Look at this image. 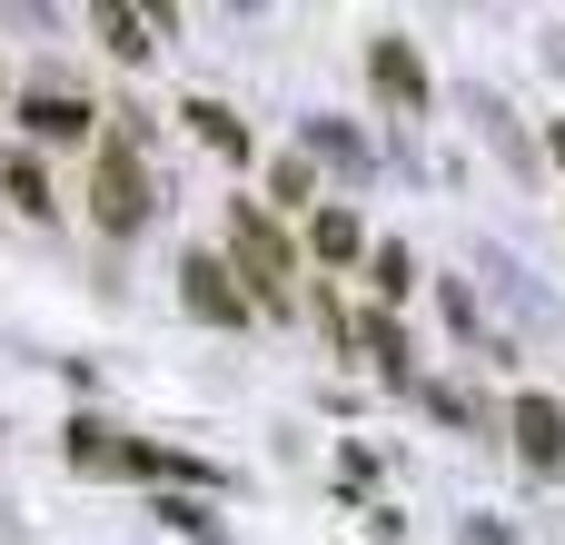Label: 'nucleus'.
Returning <instances> with one entry per match:
<instances>
[{
	"instance_id": "20e7f679",
	"label": "nucleus",
	"mask_w": 565,
	"mask_h": 545,
	"mask_svg": "<svg viewBox=\"0 0 565 545\" xmlns=\"http://www.w3.org/2000/svg\"><path fill=\"white\" fill-rule=\"evenodd\" d=\"M367 79H377V89H387V99H397L407 119L427 109V70H417V50H407L397 30H377V40H367Z\"/></svg>"
},
{
	"instance_id": "9b49d317",
	"label": "nucleus",
	"mask_w": 565,
	"mask_h": 545,
	"mask_svg": "<svg viewBox=\"0 0 565 545\" xmlns=\"http://www.w3.org/2000/svg\"><path fill=\"white\" fill-rule=\"evenodd\" d=\"M0 189H10V209H20V218H50V179H40V159H10V169H0Z\"/></svg>"
},
{
	"instance_id": "6e6552de",
	"label": "nucleus",
	"mask_w": 565,
	"mask_h": 545,
	"mask_svg": "<svg viewBox=\"0 0 565 545\" xmlns=\"http://www.w3.org/2000/svg\"><path fill=\"white\" fill-rule=\"evenodd\" d=\"M308 149H318V159H338V179H358V189H367V139H358L348 119H308Z\"/></svg>"
},
{
	"instance_id": "423d86ee",
	"label": "nucleus",
	"mask_w": 565,
	"mask_h": 545,
	"mask_svg": "<svg viewBox=\"0 0 565 545\" xmlns=\"http://www.w3.org/2000/svg\"><path fill=\"white\" fill-rule=\"evenodd\" d=\"M308 248L348 268V258H367V218H358V209L338 199V209H318V218H308Z\"/></svg>"
},
{
	"instance_id": "2eb2a0df",
	"label": "nucleus",
	"mask_w": 565,
	"mask_h": 545,
	"mask_svg": "<svg viewBox=\"0 0 565 545\" xmlns=\"http://www.w3.org/2000/svg\"><path fill=\"white\" fill-rule=\"evenodd\" d=\"M159 516H169V526H179V536H218V516H209V506H189V496H169V506H159Z\"/></svg>"
},
{
	"instance_id": "1a4fd4ad",
	"label": "nucleus",
	"mask_w": 565,
	"mask_h": 545,
	"mask_svg": "<svg viewBox=\"0 0 565 545\" xmlns=\"http://www.w3.org/2000/svg\"><path fill=\"white\" fill-rule=\"evenodd\" d=\"M189 129H199V139H209L218 159H248V129H238V119H228L218 99H189Z\"/></svg>"
},
{
	"instance_id": "f257e3e1",
	"label": "nucleus",
	"mask_w": 565,
	"mask_h": 545,
	"mask_svg": "<svg viewBox=\"0 0 565 545\" xmlns=\"http://www.w3.org/2000/svg\"><path fill=\"white\" fill-rule=\"evenodd\" d=\"M228 278H248V308H288V278H298V248L248 199L228 209Z\"/></svg>"
},
{
	"instance_id": "9d476101",
	"label": "nucleus",
	"mask_w": 565,
	"mask_h": 545,
	"mask_svg": "<svg viewBox=\"0 0 565 545\" xmlns=\"http://www.w3.org/2000/svg\"><path fill=\"white\" fill-rule=\"evenodd\" d=\"M367 288H377V298H407V288H417V258H407L397 238H377V248H367Z\"/></svg>"
},
{
	"instance_id": "7ed1b4c3",
	"label": "nucleus",
	"mask_w": 565,
	"mask_h": 545,
	"mask_svg": "<svg viewBox=\"0 0 565 545\" xmlns=\"http://www.w3.org/2000/svg\"><path fill=\"white\" fill-rule=\"evenodd\" d=\"M179 298H189V318H209V328H248V288H238L228 258H209V248L179 258Z\"/></svg>"
},
{
	"instance_id": "f8f14e48",
	"label": "nucleus",
	"mask_w": 565,
	"mask_h": 545,
	"mask_svg": "<svg viewBox=\"0 0 565 545\" xmlns=\"http://www.w3.org/2000/svg\"><path fill=\"white\" fill-rule=\"evenodd\" d=\"M99 30H109L119 60H149V20H139V10H99Z\"/></svg>"
},
{
	"instance_id": "0eeeda50",
	"label": "nucleus",
	"mask_w": 565,
	"mask_h": 545,
	"mask_svg": "<svg viewBox=\"0 0 565 545\" xmlns=\"http://www.w3.org/2000/svg\"><path fill=\"white\" fill-rule=\"evenodd\" d=\"M20 119H30L40 139H79V129H89V99H70V89H30Z\"/></svg>"
},
{
	"instance_id": "ddd939ff",
	"label": "nucleus",
	"mask_w": 565,
	"mask_h": 545,
	"mask_svg": "<svg viewBox=\"0 0 565 545\" xmlns=\"http://www.w3.org/2000/svg\"><path fill=\"white\" fill-rule=\"evenodd\" d=\"M268 189H278L288 209H308V189H318V179H308V159H298V149H278V159H268Z\"/></svg>"
},
{
	"instance_id": "dca6fc26",
	"label": "nucleus",
	"mask_w": 565,
	"mask_h": 545,
	"mask_svg": "<svg viewBox=\"0 0 565 545\" xmlns=\"http://www.w3.org/2000/svg\"><path fill=\"white\" fill-rule=\"evenodd\" d=\"M556 159H565V129H556Z\"/></svg>"
},
{
	"instance_id": "4468645a",
	"label": "nucleus",
	"mask_w": 565,
	"mask_h": 545,
	"mask_svg": "<svg viewBox=\"0 0 565 545\" xmlns=\"http://www.w3.org/2000/svg\"><path fill=\"white\" fill-rule=\"evenodd\" d=\"M367 357H377V367H387V377H407V338H397V328H387V318H367Z\"/></svg>"
},
{
	"instance_id": "f03ea898",
	"label": "nucleus",
	"mask_w": 565,
	"mask_h": 545,
	"mask_svg": "<svg viewBox=\"0 0 565 545\" xmlns=\"http://www.w3.org/2000/svg\"><path fill=\"white\" fill-rule=\"evenodd\" d=\"M89 209H99V228H109V238H129V228L149 218V169H139L129 149H99V179H89Z\"/></svg>"
},
{
	"instance_id": "39448f33",
	"label": "nucleus",
	"mask_w": 565,
	"mask_h": 545,
	"mask_svg": "<svg viewBox=\"0 0 565 545\" xmlns=\"http://www.w3.org/2000/svg\"><path fill=\"white\" fill-rule=\"evenodd\" d=\"M516 447H526V467H565V417H556V397H526V407H516Z\"/></svg>"
}]
</instances>
